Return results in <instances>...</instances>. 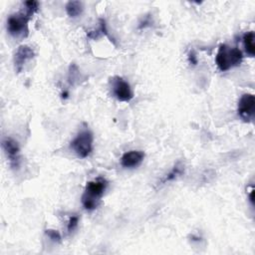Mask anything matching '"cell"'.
<instances>
[{"instance_id":"6da1fadb","label":"cell","mask_w":255,"mask_h":255,"mask_svg":"<svg viewBox=\"0 0 255 255\" xmlns=\"http://www.w3.org/2000/svg\"><path fill=\"white\" fill-rule=\"evenodd\" d=\"M242 59V52L238 48L229 47L226 44H222L219 46V49L217 51L215 62L218 69L222 72H225L233 67L240 65Z\"/></svg>"},{"instance_id":"7a4b0ae2","label":"cell","mask_w":255,"mask_h":255,"mask_svg":"<svg viewBox=\"0 0 255 255\" xmlns=\"http://www.w3.org/2000/svg\"><path fill=\"white\" fill-rule=\"evenodd\" d=\"M108 185V181L103 177H98L89 181L82 196V203L88 210H93L98 206L100 198L103 196Z\"/></svg>"},{"instance_id":"3957f363","label":"cell","mask_w":255,"mask_h":255,"mask_svg":"<svg viewBox=\"0 0 255 255\" xmlns=\"http://www.w3.org/2000/svg\"><path fill=\"white\" fill-rule=\"evenodd\" d=\"M93 140L94 136L90 130H82L71 141V148L77 153L78 156L85 158L93 149Z\"/></svg>"},{"instance_id":"277c9868","label":"cell","mask_w":255,"mask_h":255,"mask_svg":"<svg viewBox=\"0 0 255 255\" xmlns=\"http://www.w3.org/2000/svg\"><path fill=\"white\" fill-rule=\"evenodd\" d=\"M30 16L27 13H17L9 16L7 30L13 37H25L28 34V22Z\"/></svg>"},{"instance_id":"5b68a950","label":"cell","mask_w":255,"mask_h":255,"mask_svg":"<svg viewBox=\"0 0 255 255\" xmlns=\"http://www.w3.org/2000/svg\"><path fill=\"white\" fill-rule=\"evenodd\" d=\"M114 96L121 102H129L132 99V92L129 84L122 77L116 76L111 81Z\"/></svg>"},{"instance_id":"8992f818","label":"cell","mask_w":255,"mask_h":255,"mask_svg":"<svg viewBox=\"0 0 255 255\" xmlns=\"http://www.w3.org/2000/svg\"><path fill=\"white\" fill-rule=\"evenodd\" d=\"M255 113V98L252 94H243L238 102V115L244 122H250Z\"/></svg>"},{"instance_id":"52a82bcc","label":"cell","mask_w":255,"mask_h":255,"mask_svg":"<svg viewBox=\"0 0 255 255\" xmlns=\"http://www.w3.org/2000/svg\"><path fill=\"white\" fill-rule=\"evenodd\" d=\"M2 147L7 158L10 161L12 167H18L19 160H20V148L18 142L10 137H5L2 140Z\"/></svg>"},{"instance_id":"ba28073f","label":"cell","mask_w":255,"mask_h":255,"mask_svg":"<svg viewBox=\"0 0 255 255\" xmlns=\"http://www.w3.org/2000/svg\"><path fill=\"white\" fill-rule=\"evenodd\" d=\"M34 57V51L31 47L27 45L20 46L14 56V65L15 69L18 73H20L24 67V65L30 61Z\"/></svg>"},{"instance_id":"9c48e42d","label":"cell","mask_w":255,"mask_h":255,"mask_svg":"<svg viewBox=\"0 0 255 255\" xmlns=\"http://www.w3.org/2000/svg\"><path fill=\"white\" fill-rule=\"evenodd\" d=\"M144 158V152L141 150H130L126 153L121 158V163L124 167H135L141 163Z\"/></svg>"},{"instance_id":"30bf717a","label":"cell","mask_w":255,"mask_h":255,"mask_svg":"<svg viewBox=\"0 0 255 255\" xmlns=\"http://www.w3.org/2000/svg\"><path fill=\"white\" fill-rule=\"evenodd\" d=\"M243 44L246 53L253 57L255 55V44H254V33L252 31L247 32L243 35Z\"/></svg>"},{"instance_id":"8fae6325","label":"cell","mask_w":255,"mask_h":255,"mask_svg":"<svg viewBox=\"0 0 255 255\" xmlns=\"http://www.w3.org/2000/svg\"><path fill=\"white\" fill-rule=\"evenodd\" d=\"M66 12L70 17H78L83 12V4L80 1H69L66 5Z\"/></svg>"},{"instance_id":"7c38bea8","label":"cell","mask_w":255,"mask_h":255,"mask_svg":"<svg viewBox=\"0 0 255 255\" xmlns=\"http://www.w3.org/2000/svg\"><path fill=\"white\" fill-rule=\"evenodd\" d=\"M183 171H184L183 165H182L180 162L176 163V164L173 166V168L161 179L160 183H161V184H164V183H166V182H168V181H171V180L175 179L176 177H178L179 175H181V174L183 173Z\"/></svg>"},{"instance_id":"4fadbf2b","label":"cell","mask_w":255,"mask_h":255,"mask_svg":"<svg viewBox=\"0 0 255 255\" xmlns=\"http://www.w3.org/2000/svg\"><path fill=\"white\" fill-rule=\"evenodd\" d=\"M26 6V13L31 17L38 9H39V2L38 1H26L24 3Z\"/></svg>"},{"instance_id":"5bb4252c","label":"cell","mask_w":255,"mask_h":255,"mask_svg":"<svg viewBox=\"0 0 255 255\" xmlns=\"http://www.w3.org/2000/svg\"><path fill=\"white\" fill-rule=\"evenodd\" d=\"M46 235L55 243H60L61 242V234L59 233V231L54 230V229H47L45 231Z\"/></svg>"},{"instance_id":"9a60e30c","label":"cell","mask_w":255,"mask_h":255,"mask_svg":"<svg viewBox=\"0 0 255 255\" xmlns=\"http://www.w3.org/2000/svg\"><path fill=\"white\" fill-rule=\"evenodd\" d=\"M78 223H79V217L77 215H72L69 219V222H68V226H67V229H68V232L71 233L73 232L77 226H78Z\"/></svg>"},{"instance_id":"2e32d148","label":"cell","mask_w":255,"mask_h":255,"mask_svg":"<svg viewBox=\"0 0 255 255\" xmlns=\"http://www.w3.org/2000/svg\"><path fill=\"white\" fill-rule=\"evenodd\" d=\"M188 61L191 65H196L197 64V58H196V55H195L194 51H190L188 53Z\"/></svg>"},{"instance_id":"e0dca14e","label":"cell","mask_w":255,"mask_h":255,"mask_svg":"<svg viewBox=\"0 0 255 255\" xmlns=\"http://www.w3.org/2000/svg\"><path fill=\"white\" fill-rule=\"evenodd\" d=\"M253 195H254V190L252 189L250 194H249V199H250V202H251L252 205H254V196Z\"/></svg>"}]
</instances>
